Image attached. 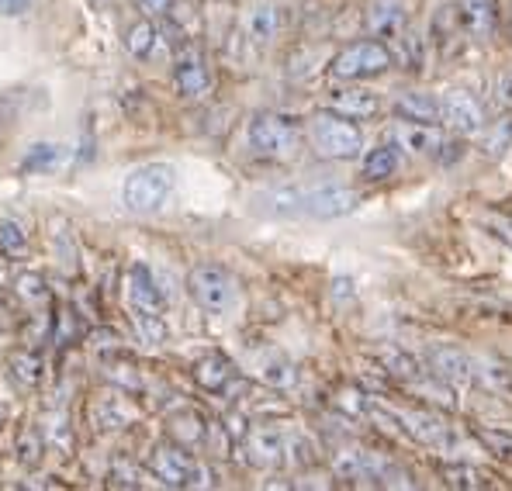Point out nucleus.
I'll list each match as a JSON object with an SVG mask.
<instances>
[{
  "label": "nucleus",
  "instance_id": "f257e3e1",
  "mask_svg": "<svg viewBox=\"0 0 512 491\" xmlns=\"http://www.w3.org/2000/svg\"><path fill=\"white\" fill-rule=\"evenodd\" d=\"M260 205L277 215H308V218H343L357 211L360 194L343 184L319 187H281V191L260 194Z\"/></svg>",
  "mask_w": 512,
  "mask_h": 491
},
{
  "label": "nucleus",
  "instance_id": "f03ea898",
  "mask_svg": "<svg viewBox=\"0 0 512 491\" xmlns=\"http://www.w3.org/2000/svg\"><path fill=\"white\" fill-rule=\"evenodd\" d=\"M173 187H177V170L170 163H142L125 177L122 201L139 215H149L167 205Z\"/></svg>",
  "mask_w": 512,
  "mask_h": 491
},
{
  "label": "nucleus",
  "instance_id": "7ed1b4c3",
  "mask_svg": "<svg viewBox=\"0 0 512 491\" xmlns=\"http://www.w3.org/2000/svg\"><path fill=\"white\" fill-rule=\"evenodd\" d=\"M308 132H312L315 149H319L322 156H329V160H353V156H360V149H364V132L353 125V118L336 115V111H319V115H312Z\"/></svg>",
  "mask_w": 512,
  "mask_h": 491
},
{
  "label": "nucleus",
  "instance_id": "20e7f679",
  "mask_svg": "<svg viewBox=\"0 0 512 491\" xmlns=\"http://www.w3.org/2000/svg\"><path fill=\"white\" fill-rule=\"evenodd\" d=\"M246 139L260 156H270V160H288L295 156L298 142H301V128L284 115H274V111H260V115L250 118L246 125Z\"/></svg>",
  "mask_w": 512,
  "mask_h": 491
},
{
  "label": "nucleus",
  "instance_id": "39448f33",
  "mask_svg": "<svg viewBox=\"0 0 512 491\" xmlns=\"http://www.w3.org/2000/svg\"><path fill=\"white\" fill-rule=\"evenodd\" d=\"M333 77L336 80H371L391 70V49L384 42L364 39V42H350L346 49L336 52L333 59Z\"/></svg>",
  "mask_w": 512,
  "mask_h": 491
},
{
  "label": "nucleus",
  "instance_id": "423d86ee",
  "mask_svg": "<svg viewBox=\"0 0 512 491\" xmlns=\"http://www.w3.org/2000/svg\"><path fill=\"white\" fill-rule=\"evenodd\" d=\"M187 287H191L194 301L212 315H225L239 298V287H236V281H232V274L222 267H215V263H201V267H194L191 277H187Z\"/></svg>",
  "mask_w": 512,
  "mask_h": 491
},
{
  "label": "nucleus",
  "instance_id": "0eeeda50",
  "mask_svg": "<svg viewBox=\"0 0 512 491\" xmlns=\"http://www.w3.org/2000/svg\"><path fill=\"white\" fill-rule=\"evenodd\" d=\"M149 467H153L156 478L170 488H205L208 481H212L208 471L191 457V453H184L180 447H170V443H163V447L153 450Z\"/></svg>",
  "mask_w": 512,
  "mask_h": 491
},
{
  "label": "nucleus",
  "instance_id": "6e6552de",
  "mask_svg": "<svg viewBox=\"0 0 512 491\" xmlns=\"http://www.w3.org/2000/svg\"><path fill=\"white\" fill-rule=\"evenodd\" d=\"M128 298H132V308H135V319L142 322V329L149 332L153 339L163 336V291L156 287L153 281V270L135 263L128 270Z\"/></svg>",
  "mask_w": 512,
  "mask_h": 491
},
{
  "label": "nucleus",
  "instance_id": "1a4fd4ad",
  "mask_svg": "<svg viewBox=\"0 0 512 491\" xmlns=\"http://www.w3.org/2000/svg\"><path fill=\"white\" fill-rule=\"evenodd\" d=\"M440 122L461 135H474L485 128V111L468 90H450L440 97Z\"/></svg>",
  "mask_w": 512,
  "mask_h": 491
},
{
  "label": "nucleus",
  "instance_id": "9d476101",
  "mask_svg": "<svg viewBox=\"0 0 512 491\" xmlns=\"http://www.w3.org/2000/svg\"><path fill=\"white\" fill-rule=\"evenodd\" d=\"M398 422H402L405 433H409L412 440L423 443V447L447 450L450 443H454V433H450V426H447V422H443L436 412H426V409H405V412H398Z\"/></svg>",
  "mask_w": 512,
  "mask_h": 491
},
{
  "label": "nucleus",
  "instance_id": "9b49d317",
  "mask_svg": "<svg viewBox=\"0 0 512 491\" xmlns=\"http://www.w3.org/2000/svg\"><path fill=\"white\" fill-rule=\"evenodd\" d=\"M173 83H177V90L184 97H201L212 90V70H208V63L198 56L194 49L180 52L177 56V66H173Z\"/></svg>",
  "mask_w": 512,
  "mask_h": 491
},
{
  "label": "nucleus",
  "instance_id": "f8f14e48",
  "mask_svg": "<svg viewBox=\"0 0 512 491\" xmlns=\"http://www.w3.org/2000/svg\"><path fill=\"white\" fill-rule=\"evenodd\" d=\"M426 360H429V370L447 384H468L474 377L471 357L457 350V346H433V350L426 353Z\"/></svg>",
  "mask_w": 512,
  "mask_h": 491
},
{
  "label": "nucleus",
  "instance_id": "ddd939ff",
  "mask_svg": "<svg viewBox=\"0 0 512 491\" xmlns=\"http://www.w3.org/2000/svg\"><path fill=\"white\" fill-rule=\"evenodd\" d=\"M288 453V436H281L277 429H253L246 436V460L256 467H274Z\"/></svg>",
  "mask_w": 512,
  "mask_h": 491
},
{
  "label": "nucleus",
  "instance_id": "4468645a",
  "mask_svg": "<svg viewBox=\"0 0 512 491\" xmlns=\"http://www.w3.org/2000/svg\"><path fill=\"white\" fill-rule=\"evenodd\" d=\"M329 108L346 118H374L381 111V97L364 87H346V90H333Z\"/></svg>",
  "mask_w": 512,
  "mask_h": 491
},
{
  "label": "nucleus",
  "instance_id": "2eb2a0df",
  "mask_svg": "<svg viewBox=\"0 0 512 491\" xmlns=\"http://www.w3.org/2000/svg\"><path fill=\"white\" fill-rule=\"evenodd\" d=\"M395 142L402 149L416 156H429V153H440L443 149V135L436 132V125H416V122H405L395 128Z\"/></svg>",
  "mask_w": 512,
  "mask_h": 491
},
{
  "label": "nucleus",
  "instance_id": "dca6fc26",
  "mask_svg": "<svg viewBox=\"0 0 512 491\" xmlns=\"http://www.w3.org/2000/svg\"><path fill=\"white\" fill-rule=\"evenodd\" d=\"M461 18L474 39H492L499 28V7H495V0H464Z\"/></svg>",
  "mask_w": 512,
  "mask_h": 491
},
{
  "label": "nucleus",
  "instance_id": "f3484780",
  "mask_svg": "<svg viewBox=\"0 0 512 491\" xmlns=\"http://www.w3.org/2000/svg\"><path fill=\"white\" fill-rule=\"evenodd\" d=\"M395 115L402 122H416V125H440V101L433 94H402L395 101Z\"/></svg>",
  "mask_w": 512,
  "mask_h": 491
},
{
  "label": "nucleus",
  "instance_id": "a211bd4d",
  "mask_svg": "<svg viewBox=\"0 0 512 491\" xmlns=\"http://www.w3.org/2000/svg\"><path fill=\"white\" fill-rule=\"evenodd\" d=\"M367 25H371V32L378 35V39H395L405 28V7L398 4V0H378V4H371Z\"/></svg>",
  "mask_w": 512,
  "mask_h": 491
},
{
  "label": "nucleus",
  "instance_id": "6ab92c4d",
  "mask_svg": "<svg viewBox=\"0 0 512 491\" xmlns=\"http://www.w3.org/2000/svg\"><path fill=\"white\" fill-rule=\"evenodd\" d=\"M243 25H246V39L253 45H267L277 35V28H281V14H277L274 4H256L246 11Z\"/></svg>",
  "mask_w": 512,
  "mask_h": 491
},
{
  "label": "nucleus",
  "instance_id": "aec40b11",
  "mask_svg": "<svg viewBox=\"0 0 512 491\" xmlns=\"http://www.w3.org/2000/svg\"><path fill=\"white\" fill-rule=\"evenodd\" d=\"M194 381H198L201 388H208V391H225L232 381H236V367H232L225 357L212 353V357H205L198 367H194Z\"/></svg>",
  "mask_w": 512,
  "mask_h": 491
},
{
  "label": "nucleus",
  "instance_id": "412c9836",
  "mask_svg": "<svg viewBox=\"0 0 512 491\" xmlns=\"http://www.w3.org/2000/svg\"><path fill=\"white\" fill-rule=\"evenodd\" d=\"M256 374L263 377L267 384H274V388H291L295 384V364L284 357H277V353H267V357L256 360Z\"/></svg>",
  "mask_w": 512,
  "mask_h": 491
},
{
  "label": "nucleus",
  "instance_id": "4be33fe9",
  "mask_svg": "<svg viewBox=\"0 0 512 491\" xmlns=\"http://www.w3.org/2000/svg\"><path fill=\"white\" fill-rule=\"evenodd\" d=\"M398 170V153L395 146H378L364 156V177L367 180H388Z\"/></svg>",
  "mask_w": 512,
  "mask_h": 491
},
{
  "label": "nucleus",
  "instance_id": "5701e85b",
  "mask_svg": "<svg viewBox=\"0 0 512 491\" xmlns=\"http://www.w3.org/2000/svg\"><path fill=\"white\" fill-rule=\"evenodd\" d=\"M125 49H128V56H135V59H149L156 49V28L149 25V21H135V25H128Z\"/></svg>",
  "mask_w": 512,
  "mask_h": 491
},
{
  "label": "nucleus",
  "instance_id": "b1692460",
  "mask_svg": "<svg viewBox=\"0 0 512 491\" xmlns=\"http://www.w3.org/2000/svg\"><path fill=\"white\" fill-rule=\"evenodd\" d=\"M443 481H447L450 488H485V474L474 471L468 464H447L443 467Z\"/></svg>",
  "mask_w": 512,
  "mask_h": 491
},
{
  "label": "nucleus",
  "instance_id": "393cba45",
  "mask_svg": "<svg viewBox=\"0 0 512 491\" xmlns=\"http://www.w3.org/2000/svg\"><path fill=\"white\" fill-rule=\"evenodd\" d=\"M59 156H63V149H59V146H49V142H39V146H35L32 153L25 156V163H21V170H25V173L49 170V166H56V163H59Z\"/></svg>",
  "mask_w": 512,
  "mask_h": 491
},
{
  "label": "nucleus",
  "instance_id": "a878e982",
  "mask_svg": "<svg viewBox=\"0 0 512 491\" xmlns=\"http://www.w3.org/2000/svg\"><path fill=\"white\" fill-rule=\"evenodd\" d=\"M512 146V118H502L485 132V153L488 156H502Z\"/></svg>",
  "mask_w": 512,
  "mask_h": 491
},
{
  "label": "nucleus",
  "instance_id": "bb28decb",
  "mask_svg": "<svg viewBox=\"0 0 512 491\" xmlns=\"http://www.w3.org/2000/svg\"><path fill=\"white\" fill-rule=\"evenodd\" d=\"M384 364H388V370L398 377V381L416 384L419 377H423V370H419V364H416V360H412V357H405V353H391V357L384 360Z\"/></svg>",
  "mask_w": 512,
  "mask_h": 491
},
{
  "label": "nucleus",
  "instance_id": "cd10ccee",
  "mask_svg": "<svg viewBox=\"0 0 512 491\" xmlns=\"http://www.w3.org/2000/svg\"><path fill=\"white\" fill-rule=\"evenodd\" d=\"M25 243H28V232L18 222L14 218H0V249L18 253V249H25Z\"/></svg>",
  "mask_w": 512,
  "mask_h": 491
},
{
  "label": "nucleus",
  "instance_id": "c85d7f7f",
  "mask_svg": "<svg viewBox=\"0 0 512 491\" xmlns=\"http://www.w3.org/2000/svg\"><path fill=\"white\" fill-rule=\"evenodd\" d=\"M173 426H177V433L184 436L187 443H201L205 440V422H201L198 412H184L173 419Z\"/></svg>",
  "mask_w": 512,
  "mask_h": 491
},
{
  "label": "nucleus",
  "instance_id": "c756f323",
  "mask_svg": "<svg viewBox=\"0 0 512 491\" xmlns=\"http://www.w3.org/2000/svg\"><path fill=\"white\" fill-rule=\"evenodd\" d=\"M11 367H14V377H18L21 384H39L42 381V360L35 357V353L32 357H18Z\"/></svg>",
  "mask_w": 512,
  "mask_h": 491
},
{
  "label": "nucleus",
  "instance_id": "7c9ffc66",
  "mask_svg": "<svg viewBox=\"0 0 512 491\" xmlns=\"http://www.w3.org/2000/svg\"><path fill=\"white\" fill-rule=\"evenodd\" d=\"M485 225L502 239V243L512 246V215H502V211H488L485 215Z\"/></svg>",
  "mask_w": 512,
  "mask_h": 491
},
{
  "label": "nucleus",
  "instance_id": "2f4dec72",
  "mask_svg": "<svg viewBox=\"0 0 512 491\" xmlns=\"http://www.w3.org/2000/svg\"><path fill=\"white\" fill-rule=\"evenodd\" d=\"M478 440L485 443V447H492L499 457H512V436H502V433H495V429H485V433H478Z\"/></svg>",
  "mask_w": 512,
  "mask_h": 491
},
{
  "label": "nucleus",
  "instance_id": "473e14b6",
  "mask_svg": "<svg viewBox=\"0 0 512 491\" xmlns=\"http://www.w3.org/2000/svg\"><path fill=\"white\" fill-rule=\"evenodd\" d=\"M18 287H21V294H25V298L28 301H45V298H49V291H45V281H42V277H21V281H18Z\"/></svg>",
  "mask_w": 512,
  "mask_h": 491
},
{
  "label": "nucleus",
  "instance_id": "72a5a7b5",
  "mask_svg": "<svg viewBox=\"0 0 512 491\" xmlns=\"http://www.w3.org/2000/svg\"><path fill=\"white\" fill-rule=\"evenodd\" d=\"M488 381H492L495 388H502V391H509V395H512V367L492 364V367H488Z\"/></svg>",
  "mask_w": 512,
  "mask_h": 491
},
{
  "label": "nucleus",
  "instance_id": "f704fd0d",
  "mask_svg": "<svg viewBox=\"0 0 512 491\" xmlns=\"http://www.w3.org/2000/svg\"><path fill=\"white\" fill-rule=\"evenodd\" d=\"M495 101H499V108H512V70H506L495 83Z\"/></svg>",
  "mask_w": 512,
  "mask_h": 491
},
{
  "label": "nucleus",
  "instance_id": "c9c22d12",
  "mask_svg": "<svg viewBox=\"0 0 512 491\" xmlns=\"http://www.w3.org/2000/svg\"><path fill=\"white\" fill-rule=\"evenodd\" d=\"M21 460H25V464H35V460H39V436L35 433L21 436Z\"/></svg>",
  "mask_w": 512,
  "mask_h": 491
},
{
  "label": "nucleus",
  "instance_id": "e433bc0d",
  "mask_svg": "<svg viewBox=\"0 0 512 491\" xmlns=\"http://www.w3.org/2000/svg\"><path fill=\"white\" fill-rule=\"evenodd\" d=\"M139 7H142V11H149V14H163L170 7V0H139Z\"/></svg>",
  "mask_w": 512,
  "mask_h": 491
},
{
  "label": "nucleus",
  "instance_id": "4c0bfd02",
  "mask_svg": "<svg viewBox=\"0 0 512 491\" xmlns=\"http://www.w3.org/2000/svg\"><path fill=\"white\" fill-rule=\"evenodd\" d=\"M7 4H11V0H0V14H4V11H7Z\"/></svg>",
  "mask_w": 512,
  "mask_h": 491
}]
</instances>
